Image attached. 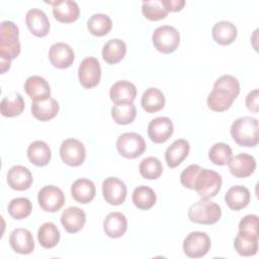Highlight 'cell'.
<instances>
[{
    "mask_svg": "<svg viewBox=\"0 0 259 259\" xmlns=\"http://www.w3.org/2000/svg\"><path fill=\"white\" fill-rule=\"evenodd\" d=\"M211 246L208 235L204 232H191L183 241V251L189 258H200L205 256Z\"/></svg>",
    "mask_w": 259,
    "mask_h": 259,
    "instance_id": "obj_8",
    "label": "cell"
},
{
    "mask_svg": "<svg viewBox=\"0 0 259 259\" xmlns=\"http://www.w3.org/2000/svg\"><path fill=\"white\" fill-rule=\"evenodd\" d=\"M239 93L238 79L232 75H223L214 82L213 89L207 96V106L215 112L225 111L232 106Z\"/></svg>",
    "mask_w": 259,
    "mask_h": 259,
    "instance_id": "obj_1",
    "label": "cell"
},
{
    "mask_svg": "<svg viewBox=\"0 0 259 259\" xmlns=\"http://www.w3.org/2000/svg\"><path fill=\"white\" fill-rule=\"evenodd\" d=\"M53 5L54 17L62 23H71L76 21L80 15V8L75 1L63 0L50 2Z\"/></svg>",
    "mask_w": 259,
    "mask_h": 259,
    "instance_id": "obj_17",
    "label": "cell"
},
{
    "mask_svg": "<svg viewBox=\"0 0 259 259\" xmlns=\"http://www.w3.org/2000/svg\"><path fill=\"white\" fill-rule=\"evenodd\" d=\"M25 23L29 31L37 37H44L50 31L49 18L40 9H29L25 15Z\"/></svg>",
    "mask_w": 259,
    "mask_h": 259,
    "instance_id": "obj_16",
    "label": "cell"
},
{
    "mask_svg": "<svg viewBox=\"0 0 259 259\" xmlns=\"http://www.w3.org/2000/svg\"><path fill=\"white\" fill-rule=\"evenodd\" d=\"M38 243L45 249L54 248L60 241V232L54 223L42 224L37 231Z\"/></svg>",
    "mask_w": 259,
    "mask_h": 259,
    "instance_id": "obj_34",
    "label": "cell"
},
{
    "mask_svg": "<svg viewBox=\"0 0 259 259\" xmlns=\"http://www.w3.org/2000/svg\"><path fill=\"white\" fill-rule=\"evenodd\" d=\"M7 210L11 215V218L15 220H22L27 218L31 213L32 205L28 198L16 197L9 202L7 206Z\"/></svg>",
    "mask_w": 259,
    "mask_h": 259,
    "instance_id": "obj_39",
    "label": "cell"
},
{
    "mask_svg": "<svg viewBox=\"0 0 259 259\" xmlns=\"http://www.w3.org/2000/svg\"><path fill=\"white\" fill-rule=\"evenodd\" d=\"M96 188L94 183L86 178H80L73 182L71 186L72 197L79 203H89L95 197Z\"/></svg>",
    "mask_w": 259,
    "mask_h": 259,
    "instance_id": "obj_25",
    "label": "cell"
},
{
    "mask_svg": "<svg viewBox=\"0 0 259 259\" xmlns=\"http://www.w3.org/2000/svg\"><path fill=\"white\" fill-rule=\"evenodd\" d=\"M24 90L32 101L46 100L51 97V87L40 76H30L24 83Z\"/></svg>",
    "mask_w": 259,
    "mask_h": 259,
    "instance_id": "obj_22",
    "label": "cell"
},
{
    "mask_svg": "<svg viewBox=\"0 0 259 259\" xmlns=\"http://www.w3.org/2000/svg\"><path fill=\"white\" fill-rule=\"evenodd\" d=\"M28 160L35 166L42 167L49 164L52 152L49 145L44 141H34L27 148Z\"/></svg>",
    "mask_w": 259,
    "mask_h": 259,
    "instance_id": "obj_28",
    "label": "cell"
},
{
    "mask_svg": "<svg viewBox=\"0 0 259 259\" xmlns=\"http://www.w3.org/2000/svg\"><path fill=\"white\" fill-rule=\"evenodd\" d=\"M140 174L149 180L158 179L163 173V166L160 160L156 157H147L142 160L139 165Z\"/></svg>",
    "mask_w": 259,
    "mask_h": 259,
    "instance_id": "obj_38",
    "label": "cell"
},
{
    "mask_svg": "<svg viewBox=\"0 0 259 259\" xmlns=\"http://www.w3.org/2000/svg\"><path fill=\"white\" fill-rule=\"evenodd\" d=\"M237 27L230 21L217 22L212 27V38L221 46L231 45L237 37Z\"/></svg>",
    "mask_w": 259,
    "mask_h": 259,
    "instance_id": "obj_31",
    "label": "cell"
},
{
    "mask_svg": "<svg viewBox=\"0 0 259 259\" xmlns=\"http://www.w3.org/2000/svg\"><path fill=\"white\" fill-rule=\"evenodd\" d=\"M225 201L233 210L243 209L250 202V191L242 185L232 186L225 195Z\"/></svg>",
    "mask_w": 259,
    "mask_h": 259,
    "instance_id": "obj_27",
    "label": "cell"
},
{
    "mask_svg": "<svg viewBox=\"0 0 259 259\" xmlns=\"http://www.w3.org/2000/svg\"><path fill=\"white\" fill-rule=\"evenodd\" d=\"M20 53L19 29L12 21H2L0 24V57L13 60Z\"/></svg>",
    "mask_w": 259,
    "mask_h": 259,
    "instance_id": "obj_4",
    "label": "cell"
},
{
    "mask_svg": "<svg viewBox=\"0 0 259 259\" xmlns=\"http://www.w3.org/2000/svg\"><path fill=\"white\" fill-rule=\"evenodd\" d=\"M232 154V149L228 144L215 143L208 151V158L214 165L224 166L228 164Z\"/></svg>",
    "mask_w": 259,
    "mask_h": 259,
    "instance_id": "obj_40",
    "label": "cell"
},
{
    "mask_svg": "<svg viewBox=\"0 0 259 259\" xmlns=\"http://www.w3.org/2000/svg\"><path fill=\"white\" fill-rule=\"evenodd\" d=\"M60 156L65 164L71 167H77L84 163L86 149L80 141L76 139H67L61 144Z\"/></svg>",
    "mask_w": 259,
    "mask_h": 259,
    "instance_id": "obj_10",
    "label": "cell"
},
{
    "mask_svg": "<svg viewBox=\"0 0 259 259\" xmlns=\"http://www.w3.org/2000/svg\"><path fill=\"white\" fill-rule=\"evenodd\" d=\"M174 131L170 118L159 116L152 119L148 125V136L155 144H163L169 140Z\"/></svg>",
    "mask_w": 259,
    "mask_h": 259,
    "instance_id": "obj_13",
    "label": "cell"
},
{
    "mask_svg": "<svg viewBox=\"0 0 259 259\" xmlns=\"http://www.w3.org/2000/svg\"><path fill=\"white\" fill-rule=\"evenodd\" d=\"M78 77L80 84L86 89L97 86L101 78V68L98 60L94 57L85 58L79 65Z\"/></svg>",
    "mask_w": 259,
    "mask_h": 259,
    "instance_id": "obj_9",
    "label": "cell"
},
{
    "mask_svg": "<svg viewBox=\"0 0 259 259\" xmlns=\"http://www.w3.org/2000/svg\"><path fill=\"white\" fill-rule=\"evenodd\" d=\"M221 206L206 198H201L188 209V219L195 224L213 225L221 219Z\"/></svg>",
    "mask_w": 259,
    "mask_h": 259,
    "instance_id": "obj_3",
    "label": "cell"
},
{
    "mask_svg": "<svg viewBox=\"0 0 259 259\" xmlns=\"http://www.w3.org/2000/svg\"><path fill=\"white\" fill-rule=\"evenodd\" d=\"M259 91L258 89H254L253 91L249 92L246 97V106L252 112H258L259 110Z\"/></svg>",
    "mask_w": 259,
    "mask_h": 259,
    "instance_id": "obj_44",
    "label": "cell"
},
{
    "mask_svg": "<svg viewBox=\"0 0 259 259\" xmlns=\"http://www.w3.org/2000/svg\"><path fill=\"white\" fill-rule=\"evenodd\" d=\"M234 248L241 256H254L258 251V237L239 232L234 241Z\"/></svg>",
    "mask_w": 259,
    "mask_h": 259,
    "instance_id": "obj_32",
    "label": "cell"
},
{
    "mask_svg": "<svg viewBox=\"0 0 259 259\" xmlns=\"http://www.w3.org/2000/svg\"><path fill=\"white\" fill-rule=\"evenodd\" d=\"M142 13L150 21H158L167 17L168 12L161 4L160 0L145 1L142 4Z\"/></svg>",
    "mask_w": 259,
    "mask_h": 259,
    "instance_id": "obj_41",
    "label": "cell"
},
{
    "mask_svg": "<svg viewBox=\"0 0 259 259\" xmlns=\"http://www.w3.org/2000/svg\"><path fill=\"white\" fill-rule=\"evenodd\" d=\"M259 123L251 116L237 118L231 125V136L236 144L241 147H255L259 142Z\"/></svg>",
    "mask_w": 259,
    "mask_h": 259,
    "instance_id": "obj_2",
    "label": "cell"
},
{
    "mask_svg": "<svg viewBox=\"0 0 259 259\" xmlns=\"http://www.w3.org/2000/svg\"><path fill=\"white\" fill-rule=\"evenodd\" d=\"M32 181V174L26 167L22 165H15L8 170L7 183L10 188L14 190H26L31 186Z\"/></svg>",
    "mask_w": 259,
    "mask_h": 259,
    "instance_id": "obj_18",
    "label": "cell"
},
{
    "mask_svg": "<svg viewBox=\"0 0 259 259\" xmlns=\"http://www.w3.org/2000/svg\"><path fill=\"white\" fill-rule=\"evenodd\" d=\"M167 12H178L182 10L185 5L184 0H160Z\"/></svg>",
    "mask_w": 259,
    "mask_h": 259,
    "instance_id": "obj_45",
    "label": "cell"
},
{
    "mask_svg": "<svg viewBox=\"0 0 259 259\" xmlns=\"http://www.w3.org/2000/svg\"><path fill=\"white\" fill-rule=\"evenodd\" d=\"M49 59L55 68L67 69L73 64L75 54L68 44L56 42L49 51Z\"/></svg>",
    "mask_w": 259,
    "mask_h": 259,
    "instance_id": "obj_15",
    "label": "cell"
},
{
    "mask_svg": "<svg viewBox=\"0 0 259 259\" xmlns=\"http://www.w3.org/2000/svg\"><path fill=\"white\" fill-rule=\"evenodd\" d=\"M190 150L189 143L184 139H178L174 141L165 152V160L170 168H176L179 166L188 156Z\"/></svg>",
    "mask_w": 259,
    "mask_h": 259,
    "instance_id": "obj_24",
    "label": "cell"
},
{
    "mask_svg": "<svg viewBox=\"0 0 259 259\" xmlns=\"http://www.w3.org/2000/svg\"><path fill=\"white\" fill-rule=\"evenodd\" d=\"M37 202L41 209L48 212H56L65 203V194L55 185L44 186L37 193Z\"/></svg>",
    "mask_w": 259,
    "mask_h": 259,
    "instance_id": "obj_11",
    "label": "cell"
},
{
    "mask_svg": "<svg viewBox=\"0 0 259 259\" xmlns=\"http://www.w3.org/2000/svg\"><path fill=\"white\" fill-rule=\"evenodd\" d=\"M222 176L210 169H201L195 182L194 190L200 198H212L221 190Z\"/></svg>",
    "mask_w": 259,
    "mask_h": 259,
    "instance_id": "obj_6",
    "label": "cell"
},
{
    "mask_svg": "<svg viewBox=\"0 0 259 259\" xmlns=\"http://www.w3.org/2000/svg\"><path fill=\"white\" fill-rule=\"evenodd\" d=\"M132 199L136 207L139 209L147 210L154 206L157 200V196L151 187L141 185L135 188Z\"/></svg>",
    "mask_w": 259,
    "mask_h": 259,
    "instance_id": "obj_33",
    "label": "cell"
},
{
    "mask_svg": "<svg viewBox=\"0 0 259 259\" xmlns=\"http://www.w3.org/2000/svg\"><path fill=\"white\" fill-rule=\"evenodd\" d=\"M103 230L109 238L117 239L122 237L127 230V221L123 213L118 211L110 212L103 222Z\"/></svg>",
    "mask_w": 259,
    "mask_h": 259,
    "instance_id": "obj_23",
    "label": "cell"
},
{
    "mask_svg": "<svg viewBox=\"0 0 259 259\" xmlns=\"http://www.w3.org/2000/svg\"><path fill=\"white\" fill-rule=\"evenodd\" d=\"M239 232L259 237L258 217L256 214L245 215L239 223Z\"/></svg>",
    "mask_w": 259,
    "mask_h": 259,
    "instance_id": "obj_43",
    "label": "cell"
},
{
    "mask_svg": "<svg viewBox=\"0 0 259 259\" xmlns=\"http://www.w3.org/2000/svg\"><path fill=\"white\" fill-rule=\"evenodd\" d=\"M60 109L58 101L52 97L40 100L32 101L31 113L32 115L40 121H49L57 116Z\"/></svg>",
    "mask_w": 259,
    "mask_h": 259,
    "instance_id": "obj_26",
    "label": "cell"
},
{
    "mask_svg": "<svg viewBox=\"0 0 259 259\" xmlns=\"http://www.w3.org/2000/svg\"><path fill=\"white\" fill-rule=\"evenodd\" d=\"M152 41L158 52L162 54H171L177 50L180 44V34L175 27L171 25H162L154 30Z\"/></svg>",
    "mask_w": 259,
    "mask_h": 259,
    "instance_id": "obj_5",
    "label": "cell"
},
{
    "mask_svg": "<svg viewBox=\"0 0 259 259\" xmlns=\"http://www.w3.org/2000/svg\"><path fill=\"white\" fill-rule=\"evenodd\" d=\"M111 116L117 124H130L137 116L136 106L133 102L114 105L111 108Z\"/></svg>",
    "mask_w": 259,
    "mask_h": 259,
    "instance_id": "obj_36",
    "label": "cell"
},
{
    "mask_svg": "<svg viewBox=\"0 0 259 259\" xmlns=\"http://www.w3.org/2000/svg\"><path fill=\"white\" fill-rule=\"evenodd\" d=\"M112 27V21L106 14L95 13L87 21V28L94 36L106 35Z\"/></svg>",
    "mask_w": 259,
    "mask_h": 259,
    "instance_id": "obj_35",
    "label": "cell"
},
{
    "mask_svg": "<svg viewBox=\"0 0 259 259\" xmlns=\"http://www.w3.org/2000/svg\"><path fill=\"white\" fill-rule=\"evenodd\" d=\"M0 65H1V74H4L7 70H9L11 65V60L0 57Z\"/></svg>",
    "mask_w": 259,
    "mask_h": 259,
    "instance_id": "obj_46",
    "label": "cell"
},
{
    "mask_svg": "<svg viewBox=\"0 0 259 259\" xmlns=\"http://www.w3.org/2000/svg\"><path fill=\"white\" fill-rule=\"evenodd\" d=\"M116 149L120 156L126 159H136L146 151V142L137 133H124L117 138Z\"/></svg>",
    "mask_w": 259,
    "mask_h": 259,
    "instance_id": "obj_7",
    "label": "cell"
},
{
    "mask_svg": "<svg viewBox=\"0 0 259 259\" xmlns=\"http://www.w3.org/2000/svg\"><path fill=\"white\" fill-rule=\"evenodd\" d=\"M141 105L148 113L160 111L165 106V96L160 89L150 87L143 93Z\"/></svg>",
    "mask_w": 259,
    "mask_h": 259,
    "instance_id": "obj_30",
    "label": "cell"
},
{
    "mask_svg": "<svg viewBox=\"0 0 259 259\" xmlns=\"http://www.w3.org/2000/svg\"><path fill=\"white\" fill-rule=\"evenodd\" d=\"M102 194L107 203L119 205L125 200L126 186L116 177H107L102 182Z\"/></svg>",
    "mask_w": 259,
    "mask_h": 259,
    "instance_id": "obj_12",
    "label": "cell"
},
{
    "mask_svg": "<svg viewBox=\"0 0 259 259\" xmlns=\"http://www.w3.org/2000/svg\"><path fill=\"white\" fill-rule=\"evenodd\" d=\"M229 170L236 178L249 177L256 169V161L252 155L241 153L232 157L228 162Z\"/></svg>",
    "mask_w": 259,
    "mask_h": 259,
    "instance_id": "obj_14",
    "label": "cell"
},
{
    "mask_svg": "<svg viewBox=\"0 0 259 259\" xmlns=\"http://www.w3.org/2000/svg\"><path fill=\"white\" fill-rule=\"evenodd\" d=\"M24 106V100L20 94L15 93L12 98L6 96L1 101V114L5 117L17 116L23 112Z\"/></svg>",
    "mask_w": 259,
    "mask_h": 259,
    "instance_id": "obj_37",
    "label": "cell"
},
{
    "mask_svg": "<svg viewBox=\"0 0 259 259\" xmlns=\"http://www.w3.org/2000/svg\"><path fill=\"white\" fill-rule=\"evenodd\" d=\"M137 96V88L135 84L126 80L115 82L109 90L110 100L115 104L134 102Z\"/></svg>",
    "mask_w": 259,
    "mask_h": 259,
    "instance_id": "obj_19",
    "label": "cell"
},
{
    "mask_svg": "<svg viewBox=\"0 0 259 259\" xmlns=\"http://www.w3.org/2000/svg\"><path fill=\"white\" fill-rule=\"evenodd\" d=\"M10 247L19 254H30L34 249L32 234L22 228L13 230L9 236Z\"/></svg>",
    "mask_w": 259,
    "mask_h": 259,
    "instance_id": "obj_21",
    "label": "cell"
},
{
    "mask_svg": "<svg viewBox=\"0 0 259 259\" xmlns=\"http://www.w3.org/2000/svg\"><path fill=\"white\" fill-rule=\"evenodd\" d=\"M201 167L199 165H189L188 167H186L180 174V182L181 184L188 188V189H193L194 190V186H195V182L196 179L198 177L199 172L201 171Z\"/></svg>",
    "mask_w": 259,
    "mask_h": 259,
    "instance_id": "obj_42",
    "label": "cell"
},
{
    "mask_svg": "<svg viewBox=\"0 0 259 259\" xmlns=\"http://www.w3.org/2000/svg\"><path fill=\"white\" fill-rule=\"evenodd\" d=\"M126 54V45L119 38L109 39L102 48V58L110 65L120 62Z\"/></svg>",
    "mask_w": 259,
    "mask_h": 259,
    "instance_id": "obj_29",
    "label": "cell"
},
{
    "mask_svg": "<svg viewBox=\"0 0 259 259\" xmlns=\"http://www.w3.org/2000/svg\"><path fill=\"white\" fill-rule=\"evenodd\" d=\"M86 223V214L83 209L77 206L66 208L61 214V224L66 232L75 234L81 231Z\"/></svg>",
    "mask_w": 259,
    "mask_h": 259,
    "instance_id": "obj_20",
    "label": "cell"
}]
</instances>
